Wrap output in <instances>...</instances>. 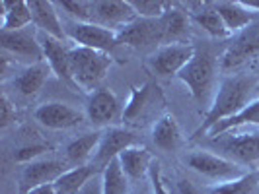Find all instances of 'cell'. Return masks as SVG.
<instances>
[{"label": "cell", "mask_w": 259, "mask_h": 194, "mask_svg": "<svg viewBox=\"0 0 259 194\" xmlns=\"http://www.w3.org/2000/svg\"><path fill=\"white\" fill-rule=\"evenodd\" d=\"M195 52H197V47L191 43H171V45L158 47L148 56V68L156 76H178L187 66V62L195 56Z\"/></svg>", "instance_id": "52a82bcc"}, {"label": "cell", "mask_w": 259, "mask_h": 194, "mask_svg": "<svg viewBox=\"0 0 259 194\" xmlns=\"http://www.w3.org/2000/svg\"><path fill=\"white\" fill-rule=\"evenodd\" d=\"M33 116L41 126L49 130L74 128L84 120V115L78 109L70 107L68 103H61V101H49V103L39 105Z\"/></svg>", "instance_id": "e0dca14e"}, {"label": "cell", "mask_w": 259, "mask_h": 194, "mask_svg": "<svg viewBox=\"0 0 259 194\" xmlns=\"http://www.w3.org/2000/svg\"><path fill=\"white\" fill-rule=\"evenodd\" d=\"M178 194H203V192H201V190L195 186L193 182L182 179V181L178 182Z\"/></svg>", "instance_id": "8d00e7d4"}, {"label": "cell", "mask_w": 259, "mask_h": 194, "mask_svg": "<svg viewBox=\"0 0 259 194\" xmlns=\"http://www.w3.org/2000/svg\"><path fill=\"white\" fill-rule=\"evenodd\" d=\"M259 56V20H255L242 33H238L228 49L222 52L221 68L226 72L238 70L240 66L247 64L249 60Z\"/></svg>", "instance_id": "9c48e42d"}, {"label": "cell", "mask_w": 259, "mask_h": 194, "mask_svg": "<svg viewBox=\"0 0 259 194\" xmlns=\"http://www.w3.org/2000/svg\"><path fill=\"white\" fill-rule=\"evenodd\" d=\"M191 20H193L195 24L201 27L203 31H207L210 37L226 39L232 35V33L228 31V27L224 26L221 14L217 12V8H214L212 2H210V4H203L199 10H195V12L191 14Z\"/></svg>", "instance_id": "4316f807"}, {"label": "cell", "mask_w": 259, "mask_h": 194, "mask_svg": "<svg viewBox=\"0 0 259 194\" xmlns=\"http://www.w3.org/2000/svg\"><path fill=\"white\" fill-rule=\"evenodd\" d=\"M257 90H259V86H257Z\"/></svg>", "instance_id": "ab89813d"}, {"label": "cell", "mask_w": 259, "mask_h": 194, "mask_svg": "<svg viewBox=\"0 0 259 194\" xmlns=\"http://www.w3.org/2000/svg\"><path fill=\"white\" fill-rule=\"evenodd\" d=\"M214 70H217V56L208 49H197L195 56L178 74V78L187 86L193 99L203 101L210 91L212 80H214Z\"/></svg>", "instance_id": "277c9868"}, {"label": "cell", "mask_w": 259, "mask_h": 194, "mask_svg": "<svg viewBox=\"0 0 259 194\" xmlns=\"http://www.w3.org/2000/svg\"><path fill=\"white\" fill-rule=\"evenodd\" d=\"M102 134H104V130H96V132H86V134L74 138L65 148L66 163L72 165V167L90 165L86 161L94 159V155L98 152V146H100V140H102Z\"/></svg>", "instance_id": "7402d4cb"}, {"label": "cell", "mask_w": 259, "mask_h": 194, "mask_svg": "<svg viewBox=\"0 0 259 194\" xmlns=\"http://www.w3.org/2000/svg\"><path fill=\"white\" fill-rule=\"evenodd\" d=\"M0 45H2V51L6 52V54H10V56L18 58V60H26L27 66L45 62L39 37L33 31H27V29H22V31H2L0 33Z\"/></svg>", "instance_id": "5bb4252c"}, {"label": "cell", "mask_w": 259, "mask_h": 194, "mask_svg": "<svg viewBox=\"0 0 259 194\" xmlns=\"http://www.w3.org/2000/svg\"><path fill=\"white\" fill-rule=\"evenodd\" d=\"M259 171H249L228 182H219L208 188V194H257Z\"/></svg>", "instance_id": "f1b7e54d"}, {"label": "cell", "mask_w": 259, "mask_h": 194, "mask_svg": "<svg viewBox=\"0 0 259 194\" xmlns=\"http://www.w3.org/2000/svg\"><path fill=\"white\" fill-rule=\"evenodd\" d=\"M205 144L238 165H249L259 161V130H249V132L228 130L219 136H210Z\"/></svg>", "instance_id": "3957f363"}, {"label": "cell", "mask_w": 259, "mask_h": 194, "mask_svg": "<svg viewBox=\"0 0 259 194\" xmlns=\"http://www.w3.org/2000/svg\"><path fill=\"white\" fill-rule=\"evenodd\" d=\"M152 142L162 152L180 150V146L183 144V136L176 116L168 115V113L158 116V120L154 122V128H152Z\"/></svg>", "instance_id": "603a6c76"}, {"label": "cell", "mask_w": 259, "mask_h": 194, "mask_svg": "<svg viewBox=\"0 0 259 194\" xmlns=\"http://www.w3.org/2000/svg\"><path fill=\"white\" fill-rule=\"evenodd\" d=\"M98 173L92 165H82V167H70L65 171L57 181H55V190L57 194H78L88 182L96 177Z\"/></svg>", "instance_id": "484cf974"}, {"label": "cell", "mask_w": 259, "mask_h": 194, "mask_svg": "<svg viewBox=\"0 0 259 194\" xmlns=\"http://www.w3.org/2000/svg\"><path fill=\"white\" fill-rule=\"evenodd\" d=\"M185 163H187L189 169H193L195 173H199V175H203V177L217 182L234 181V179L244 175L242 165H238V163H234V161H230V159H226V157H222L219 154L207 152V150H197V152L187 154Z\"/></svg>", "instance_id": "5b68a950"}, {"label": "cell", "mask_w": 259, "mask_h": 194, "mask_svg": "<svg viewBox=\"0 0 259 194\" xmlns=\"http://www.w3.org/2000/svg\"><path fill=\"white\" fill-rule=\"evenodd\" d=\"M49 74H53L47 62H37V64L26 66L18 76H14L12 88L18 91L20 97L31 99L35 97L41 88L45 86V82L49 80Z\"/></svg>", "instance_id": "44dd1931"}, {"label": "cell", "mask_w": 259, "mask_h": 194, "mask_svg": "<svg viewBox=\"0 0 259 194\" xmlns=\"http://www.w3.org/2000/svg\"><path fill=\"white\" fill-rule=\"evenodd\" d=\"M166 105L164 93L154 82H146L141 88H133L131 97L123 109V122L127 124H141L146 122L158 109Z\"/></svg>", "instance_id": "8992f818"}, {"label": "cell", "mask_w": 259, "mask_h": 194, "mask_svg": "<svg viewBox=\"0 0 259 194\" xmlns=\"http://www.w3.org/2000/svg\"><path fill=\"white\" fill-rule=\"evenodd\" d=\"M78 194H104V182H102V177L96 175V177H94V179H92V181L88 182Z\"/></svg>", "instance_id": "d590c367"}, {"label": "cell", "mask_w": 259, "mask_h": 194, "mask_svg": "<svg viewBox=\"0 0 259 194\" xmlns=\"http://www.w3.org/2000/svg\"><path fill=\"white\" fill-rule=\"evenodd\" d=\"M160 24H162V33H164V45L183 43L182 39L187 35V29H189V18L182 8H178V4H174L160 18Z\"/></svg>", "instance_id": "d4e9b609"}, {"label": "cell", "mask_w": 259, "mask_h": 194, "mask_svg": "<svg viewBox=\"0 0 259 194\" xmlns=\"http://www.w3.org/2000/svg\"><path fill=\"white\" fill-rule=\"evenodd\" d=\"M68 171V163L63 159H53V157H41L31 163H27L22 177H20V184H18V192L27 194L33 188L45 186V184H55V181Z\"/></svg>", "instance_id": "7c38bea8"}, {"label": "cell", "mask_w": 259, "mask_h": 194, "mask_svg": "<svg viewBox=\"0 0 259 194\" xmlns=\"http://www.w3.org/2000/svg\"><path fill=\"white\" fill-rule=\"evenodd\" d=\"M66 39L76 43L78 47H86L100 52H113L119 47L117 31L107 29L100 24H82V22H70L65 27Z\"/></svg>", "instance_id": "ba28073f"}, {"label": "cell", "mask_w": 259, "mask_h": 194, "mask_svg": "<svg viewBox=\"0 0 259 194\" xmlns=\"http://www.w3.org/2000/svg\"><path fill=\"white\" fill-rule=\"evenodd\" d=\"M70 64H72V76L78 90L92 93L100 90L102 84L113 64L111 56L105 52L86 49V47H70Z\"/></svg>", "instance_id": "7a4b0ae2"}, {"label": "cell", "mask_w": 259, "mask_h": 194, "mask_svg": "<svg viewBox=\"0 0 259 194\" xmlns=\"http://www.w3.org/2000/svg\"><path fill=\"white\" fill-rule=\"evenodd\" d=\"M119 165L123 169V173L127 175L129 181L141 182L143 179L150 177V167L154 163L152 154L144 148V146H131L123 154L117 157Z\"/></svg>", "instance_id": "ffe728a7"}, {"label": "cell", "mask_w": 259, "mask_h": 194, "mask_svg": "<svg viewBox=\"0 0 259 194\" xmlns=\"http://www.w3.org/2000/svg\"><path fill=\"white\" fill-rule=\"evenodd\" d=\"M257 90V84L247 76H228L221 82V88L214 95V101L205 115V120L201 126L195 130L193 140H201L207 136L219 122L228 120L236 116L240 111L246 109V105L251 101V93Z\"/></svg>", "instance_id": "6da1fadb"}, {"label": "cell", "mask_w": 259, "mask_h": 194, "mask_svg": "<svg viewBox=\"0 0 259 194\" xmlns=\"http://www.w3.org/2000/svg\"><path fill=\"white\" fill-rule=\"evenodd\" d=\"M27 194H57V190H55V186H53V184H45V186L33 188L31 192H27Z\"/></svg>", "instance_id": "74e56055"}, {"label": "cell", "mask_w": 259, "mask_h": 194, "mask_svg": "<svg viewBox=\"0 0 259 194\" xmlns=\"http://www.w3.org/2000/svg\"><path fill=\"white\" fill-rule=\"evenodd\" d=\"M137 18L144 20H158L174 6V2L168 0H129Z\"/></svg>", "instance_id": "4dcf8cb0"}, {"label": "cell", "mask_w": 259, "mask_h": 194, "mask_svg": "<svg viewBox=\"0 0 259 194\" xmlns=\"http://www.w3.org/2000/svg\"><path fill=\"white\" fill-rule=\"evenodd\" d=\"M57 6H61L74 22H82V24H94V14H92V2L86 0H63V2H57Z\"/></svg>", "instance_id": "1f68e13d"}, {"label": "cell", "mask_w": 259, "mask_h": 194, "mask_svg": "<svg viewBox=\"0 0 259 194\" xmlns=\"http://www.w3.org/2000/svg\"><path fill=\"white\" fill-rule=\"evenodd\" d=\"M133 194H148V192H146V188H144V186H139V188H135V190H133Z\"/></svg>", "instance_id": "f35d334b"}, {"label": "cell", "mask_w": 259, "mask_h": 194, "mask_svg": "<svg viewBox=\"0 0 259 194\" xmlns=\"http://www.w3.org/2000/svg\"><path fill=\"white\" fill-rule=\"evenodd\" d=\"M150 188H152V194H169L166 184H164V179H162V171H160V163L154 159L152 167H150Z\"/></svg>", "instance_id": "836d02e7"}, {"label": "cell", "mask_w": 259, "mask_h": 194, "mask_svg": "<svg viewBox=\"0 0 259 194\" xmlns=\"http://www.w3.org/2000/svg\"><path fill=\"white\" fill-rule=\"evenodd\" d=\"M217 12L221 14L224 26L228 27L230 33H242L246 27H249L255 20H259V14L251 10L246 2H230V0H222V2H212Z\"/></svg>", "instance_id": "d6986e66"}, {"label": "cell", "mask_w": 259, "mask_h": 194, "mask_svg": "<svg viewBox=\"0 0 259 194\" xmlns=\"http://www.w3.org/2000/svg\"><path fill=\"white\" fill-rule=\"evenodd\" d=\"M131 146H135V134L129 128H123V126L105 128L100 146H98V152L90 161V165L98 175H102L105 169L109 167V163L115 161Z\"/></svg>", "instance_id": "30bf717a"}, {"label": "cell", "mask_w": 259, "mask_h": 194, "mask_svg": "<svg viewBox=\"0 0 259 194\" xmlns=\"http://www.w3.org/2000/svg\"><path fill=\"white\" fill-rule=\"evenodd\" d=\"M86 116L94 126L111 128L115 122L123 120V107H121L113 91L107 90V88H100L88 95Z\"/></svg>", "instance_id": "8fae6325"}, {"label": "cell", "mask_w": 259, "mask_h": 194, "mask_svg": "<svg viewBox=\"0 0 259 194\" xmlns=\"http://www.w3.org/2000/svg\"><path fill=\"white\" fill-rule=\"evenodd\" d=\"M102 182H104V194H133L129 188V179L123 173L119 161H111L109 167L102 173Z\"/></svg>", "instance_id": "f546056e"}, {"label": "cell", "mask_w": 259, "mask_h": 194, "mask_svg": "<svg viewBox=\"0 0 259 194\" xmlns=\"http://www.w3.org/2000/svg\"><path fill=\"white\" fill-rule=\"evenodd\" d=\"M2 31H22L33 24L29 2L26 0H2Z\"/></svg>", "instance_id": "cb8c5ba5"}, {"label": "cell", "mask_w": 259, "mask_h": 194, "mask_svg": "<svg viewBox=\"0 0 259 194\" xmlns=\"http://www.w3.org/2000/svg\"><path fill=\"white\" fill-rule=\"evenodd\" d=\"M16 105L10 101V97L4 93L2 95V128H6L8 124H12L16 120Z\"/></svg>", "instance_id": "e575fe53"}, {"label": "cell", "mask_w": 259, "mask_h": 194, "mask_svg": "<svg viewBox=\"0 0 259 194\" xmlns=\"http://www.w3.org/2000/svg\"><path fill=\"white\" fill-rule=\"evenodd\" d=\"M29 10H31V18H33V26L39 33H45L59 41H66V31L59 18V12H57V2L31 0Z\"/></svg>", "instance_id": "ac0fdd59"}, {"label": "cell", "mask_w": 259, "mask_h": 194, "mask_svg": "<svg viewBox=\"0 0 259 194\" xmlns=\"http://www.w3.org/2000/svg\"><path fill=\"white\" fill-rule=\"evenodd\" d=\"M242 126H259V99L249 101V103L246 105V109L240 111L236 116L219 122V124L207 134V138H210V136H219V134L228 132V130L242 128Z\"/></svg>", "instance_id": "83f0119b"}, {"label": "cell", "mask_w": 259, "mask_h": 194, "mask_svg": "<svg viewBox=\"0 0 259 194\" xmlns=\"http://www.w3.org/2000/svg\"><path fill=\"white\" fill-rule=\"evenodd\" d=\"M92 14L94 24H100L113 31H121L137 20V14L129 0H96L92 2Z\"/></svg>", "instance_id": "2e32d148"}, {"label": "cell", "mask_w": 259, "mask_h": 194, "mask_svg": "<svg viewBox=\"0 0 259 194\" xmlns=\"http://www.w3.org/2000/svg\"><path fill=\"white\" fill-rule=\"evenodd\" d=\"M39 43L43 49L45 62L49 64L51 72L59 78L63 84L78 90L72 76V64H70V47H66L65 41H59L55 37H49L45 33H39Z\"/></svg>", "instance_id": "9a60e30c"}, {"label": "cell", "mask_w": 259, "mask_h": 194, "mask_svg": "<svg viewBox=\"0 0 259 194\" xmlns=\"http://www.w3.org/2000/svg\"><path fill=\"white\" fill-rule=\"evenodd\" d=\"M49 150H51V146H47V144H29V146H22L20 150H16L14 159H16V161H27V163H31V161L39 159L45 152H49Z\"/></svg>", "instance_id": "d6a6232c"}, {"label": "cell", "mask_w": 259, "mask_h": 194, "mask_svg": "<svg viewBox=\"0 0 259 194\" xmlns=\"http://www.w3.org/2000/svg\"><path fill=\"white\" fill-rule=\"evenodd\" d=\"M117 37H119V45H127L131 49L164 47V33H162L160 18L158 20L137 18L129 26L117 31Z\"/></svg>", "instance_id": "4fadbf2b"}]
</instances>
